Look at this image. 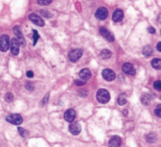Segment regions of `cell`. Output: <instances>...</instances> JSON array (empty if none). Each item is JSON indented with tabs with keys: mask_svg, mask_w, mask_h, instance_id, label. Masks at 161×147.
I'll use <instances>...</instances> for the list:
<instances>
[{
	"mask_svg": "<svg viewBox=\"0 0 161 147\" xmlns=\"http://www.w3.org/2000/svg\"><path fill=\"white\" fill-rule=\"evenodd\" d=\"M26 88H27V89H28V90H30V91H32L33 90V89H34V86H33V85H32V84H29V83H28V84H26Z\"/></svg>",
	"mask_w": 161,
	"mask_h": 147,
	"instance_id": "1f68e13d",
	"label": "cell"
},
{
	"mask_svg": "<svg viewBox=\"0 0 161 147\" xmlns=\"http://www.w3.org/2000/svg\"><path fill=\"white\" fill-rule=\"evenodd\" d=\"M121 144V139L119 136L115 135L111 138L109 142H108V146L109 147H120Z\"/></svg>",
	"mask_w": 161,
	"mask_h": 147,
	"instance_id": "5bb4252c",
	"label": "cell"
},
{
	"mask_svg": "<svg viewBox=\"0 0 161 147\" xmlns=\"http://www.w3.org/2000/svg\"><path fill=\"white\" fill-rule=\"evenodd\" d=\"M141 100H142V103L145 105V106H148L149 103H150V100H149V97L147 96V95H143L141 98Z\"/></svg>",
	"mask_w": 161,
	"mask_h": 147,
	"instance_id": "44dd1931",
	"label": "cell"
},
{
	"mask_svg": "<svg viewBox=\"0 0 161 147\" xmlns=\"http://www.w3.org/2000/svg\"><path fill=\"white\" fill-rule=\"evenodd\" d=\"M90 76H91V73L88 69H82V71L79 72V77L83 81H86L87 79L90 78Z\"/></svg>",
	"mask_w": 161,
	"mask_h": 147,
	"instance_id": "2e32d148",
	"label": "cell"
},
{
	"mask_svg": "<svg viewBox=\"0 0 161 147\" xmlns=\"http://www.w3.org/2000/svg\"><path fill=\"white\" fill-rule=\"evenodd\" d=\"M40 13H41V15L43 16L47 17V18H51V16H52V14H51V13L48 12L47 10H41V11H40Z\"/></svg>",
	"mask_w": 161,
	"mask_h": 147,
	"instance_id": "484cf974",
	"label": "cell"
},
{
	"mask_svg": "<svg viewBox=\"0 0 161 147\" xmlns=\"http://www.w3.org/2000/svg\"><path fill=\"white\" fill-rule=\"evenodd\" d=\"M6 119H7V121L10 122V124H13L14 125H21L23 121V119L21 117V115L17 114V113H13V114L8 115Z\"/></svg>",
	"mask_w": 161,
	"mask_h": 147,
	"instance_id": "3957f363",
	"label": "cell"
},
{
	"mask_svg": "<svg viewBox=\"0 0 161 147\" xmlns=\"http://www.w3.org/2000/svg\"><path fill=\"white\" fill-rule=\"evenodd\" d=\"M39 38V35L37 31L33 30V40H34L33 45H35V44L37 43V41H38Z\"/></svg>",
	"mask_w": 161,
	"mask_h": 147,
	"instance_id": "d4e9b609",
	"label": "cell"
},
{
	"mask_svg": "<svg viewBox=\"0 0 161 147\" xmlns=\"http://www.w3.org/2000/svg\"><path fill=\"white\" fill-rule=\"evenodd\" d=\"M102 76L104 78V80L108 81H113L116 78V74L113 71H112L110 69H104L102 71Z\"/></svg>",
	"mask_w": 161,
	"mask_h": 147,
	"instance_id": "52a82bcc",
	"label": "cell"
},
{
	"mask_svg": "<svg viewBox=\"0 0 161 147\" xmlns=\"http://www.w3.org/2000/svg\"><path fill=\"white\" fill-rule=\"evenodd\" d=\"M76 111L73 109H69L66 110V112L65 113V120L68 122H73V121L76 118Z\"/></svg>",
	"mask_w": 161,
	"mask_h": 147,
	"instance_id": "7c38bea8",
	"label": "cell"
},
{
	"mask_svg": "<svg viewBox=\"0 0 161 147\" xmlns=\"http://www.w3.org/2000/svg\"><path fill=\"white\" fill-rule=\"evenodd\" d=\"M19 49H20V44L18 41L17 40L16 38H12L11 42H10V50L11 53L14 56H17L19 53Z\"/></svg>",
	"mask_w": 161,
	"mask_h": 147,
	"instance_id": "9c48e42d",
	"label": "cell"
},
{
	"mask_svg": "<svg viewBox=\"0 0 161 147\" xmlns=\"http://www.w3.org/2000/svg\"><path fill=\"white\" fill-rule=\"evenodd\" d=\"M13 100V95L11 92H7L5 96V100L8 102V103H10L12 102Z\"/></svg>",
	"mask_w": 161,
	"mask_h": 147,
	"instance_id": "cb8c5ba5",
	"label": "cell"
},
{
	"mask_svg": "<svg viewBox=\"0 0 161 147\" xmlns=\"http://www.w3.org/2000/svg\"><path fill=\"white\" fill-rule=\"evenodd\" d=\"M75 84H76L77 86H82V85H83V84H86V81L76 79V81H75Z\"/></svg>",
	"mask_w": 161,
	"mask_h": 147,
	"instance_id": "4dcf8cb0",
	"label": "cell"
},
{
	"mask_svg": "<svg viewBox=\"0 0 161 147\" xmlns=\"http://www.w3.org/2000/svg\"><path fill=\"white\" fill-rule=\"evenodd\" d=\"M13 33L17 36V40L18 41L19 44H21L22 46H25V40L24 38L22 32L19 26H15L13 28Z\"/></svg>",
	"mask_w": 161,
	"mask_h": 147,
	"instance_id": "5b68a950",
	"label": "cell"
},
{
	"mask_svg": "<svg viewBox=\"0 0 161 147\" xmlns=\"http://www.w3.org/2000/svg\"><path fill=\"white\" fill-rule=\"evenodd\" d=\"M29 19L34 23V24H35L36 25H38L39 27L44 26L45 24L44 20H43L39 16L37 15V14H35V13H31V14L29 16Z\"/></svg>",
	"mask_w": 161,
	"mask_h": 147,
	"instance_id": "ba28073f",
	"label": "cell"
},
{
	"mask_svg": "<svg viewBox=\"0 0 161 147\" xmlns=\"http://www.w3.org/2000/svg\"><path fill=\"white\" fill-rule=\"evenodd\" d=\"M152 66L156 70H160L161 68V59L156 58L152 60Z\"/></svg>",
	"mask_w": 161,
	"mask_h": 147,
	"instance_id": "e0dca14e",
	"label": "cell"
},
{
	"mask_svg": "<svg viewBox=\"0 0 161 147\" xmlns=\"http://www.w3.org/2000/svg\"><path fill=\"white\" fill-rule=\"evenodd\" d=\"M122 70H123V71L126 74H130V75H134L136 73V71L134 67V66L131 64V63H124L122 67Z\"/></svg>",
	"mask_w": 161,
	"mask_h": 147,
	"instance_id": "30bf717a",
	"label": "cell"
},
{
	"mask_svg": "<svg viewBox=\"0 0 161 147\" xmlns=\"http://www.w3.org/2000/svg\"><path fill=\"white\" fill-rule=\"evenodd\" d=\"M82 50L80 49H73L69 53V59L72 61V62H76L78 59L82 56Z\"/></svg>",
	"mask_w": 161,
	"mask_h": 147,
	"instance_id": "277c9868",
	"label": "cell"
},
{
	"mask_svg": "<svg viewBox=\"0 0 161 147\" xmlns=\"http://www.w3.org/2000/svg\"><path fill=\"white\" fill-rule=\"evenodd\" d=\"M153 85H154V88H156V89H157V90H160L161 89V82L160 80H158V81H155L154 84H153Z\"/></svg>",
	"mask_w": 161,
	"mask_h": 147,
	"instance_id": "83f0119b",
	"label": "cell"
},
{
	"mask_svg": "<svg viewBox=\"0 0 161 147\" xmlns=\"http://www.w3.org/2000/svg\"><path fill=\"white\" fill-rule=\"evenodd\" d=\"M146 141L149 142V143H154L156 141V134L153 133H150L146 136Z\"/></svg>",
	"mask_w": 161,
	"mask_h": 147,
	"instance_id": "ffe728a7",
	"label": "cell"
},
{
	"mask_svg": "<svg viewBox=\"0 0 161 147\" xmlns=\"http://www.w3.org/2000/svg\"><path fill=\"white\" fill-rule=\"evenodd\" d=\"M97 100L99 103H107L110 100L109 92L105 89H99L97 92Z\"/></svg>",
	"mask_w": 161,
	"mask_h": 147,
	"instance_id": "6da1fadb",
	"label": "cell"
},
{
	"mask_svg": "<svg viewBox=\"0 0 161 147\" xmlns=\"http://www.w3.org/2000/svg\"><path fill=\"white\" fill-rule=\"evenodd\" d=\"M154 113H155V114L157 116V117H161L160 105H159V106H157V108H156V109H155Z\"/></svg>",
	"mask_w": 161,
	"mask_h": 147,
	"instance_id": "f546056e",
	"label": "cell"
},
{
	"mask_svg": "<svg viewBox=\"0 0 161 147\" xmlns=\"http://www.w3.org/2000/svg\"><path fill=\"white\" fill-rule=\"evenodd\" d=\"M10 48V38L7 34H3L0 38V50L7 52Z\"/></svg>",
	"mask_w": 161,
	"mask_h": 147,
	"instance_id": "7a4b0ae2",
	"label": "cell"
},
{
	"mask_svg": "<svg viewBox=\"0 0 161 147\" xmlns=\"http://www.w3.org/2000/svg\"><path fill=\"white\" fill-rule=\"evenodd\" d=\"M123 19V13L120 9H117L112 14V20L115 22H120Z\"/></svg>",
	"mask_w": 161,
	"mask_h": 147,
	"instance_id": "9a60e30c",
	"label": "cell"
},
{
	"mask_svg": "<svg viewBox=\"0 0 161 147\" xmlns=\"http://www.w3.org/2000/svg\"><path fill=\"white\" fill-rule=\"evenodd\" d=\"M157 50L159 52H161V42H158L157 44Z\"/></svg>",
	"mask_w": 161,
	"mask_h": 147,
	"instance_id": "e575fe53",
	"label": "cell"
},
{
	"mask_svg": "<svg viewBox=\"0 0 161 147\" xmlns=\"http://www.w3.org/2000/svg\"><path fill=\"white\" fill-rule=\"evenodd\" d=\"M33 76H34V74H33V72L32 71H29L27 72V77H28V78H32Z\"/></svg>",
	"mask_w": 161,
	"mask_h": 147,
	"instance_id": "836d02e7",
	"label": "cell"
},
{
	"mask_svg": "<svg viewBox=\"0 0 161 147\" xmlns=\"http://www.w3.org/2000/svg\"><path fill=\"white\" fill-rule=\"evenodd\" d=\"M153 52V49L150 45H146V46L144 47V49H142V53L146 56H151L152 53Z\"/></svg>",
	"mask_w": 161,
	"mask_h": 147,
	"instance_id": "ac0fdd59",
	"label": "cell"
},
{
	"mask_svg": "<svg viewBox=\"0 0 161 147\" xmlns=\"http://www.w3.org/2000/svg\"><path fill=\"white\" fill-rule=\"evenodd\" d=\"M48 99H49V94H47V95H46V96H45L44 98L42 100L41 103H40L41 106H44V105H46V104L47 103Z\"/></svg>",
	"mask_w": 161,
	"mask_h": 147,
	"instance_id": "f1b7e54d",
	"label": "cell"
},
{
	"mask_svg": "<svg viewBox=\"0 0 161 147\" xmlns=\"http://www.w3.org/2000/svg\"><path fill=\"white\" fill-rule=\"evenodd\" d=\"M69 131L74 135H77L81 132V126L77 122H73L69 125Z\"/></svg>",
	"mask_w": 161,
	"mask_h": 147,
	"instance_id": "4fadbf2b",
	"label": "cell"
},
{
	"mask_svg": "<svg viewBox=\"0 0 161 147\" xmlns=\"http://www.w3.org/2000/svg\"><path fill=\"white\" fill-rule=\"evenodd\" d=\"M126 103V96H125L124 95H120V96H119V99H118V103H119V105H120V106H123Z\"/></svg>",
	"mask_w": 161,
	"mask_h": 147,
	"instance_id": "7402d4cb",
	"label": "cell"
},
{
	"mask_svg": "<svg viewBox=\"0 0 161 147\" xmlns=\"http://www.w3.org/2000/svg\"><path fill=\"white\" fill-rule=\"evenodd\" d=\"M148 31L149 33H151V34H154L155 32H156V30H155V28H153L152 27H150V28H148Z\"/></svg>",
	"mask_w": 161,
	"mask_h": 147,
	"instance_id": "d6a6232c",
	"label": "cell"
},
{
	"mask_svg": "<svg viewBox=\"0 0 161 147\" xmlns=\"http://www.w3.org/2000/svg\"><path fill=\"white\" fill-rule=\"evenodd\" d=\"M100 33H101V35H102L105 39H107L108 42H113L114 39H115L112 33H111L110 31H108V30H107V29L105 28H104V27H101V28H100Z\"/></svg>",
	"mask_w": 161,
	"mask_h": 147,
	"instance_id": "8fae6325",
	"label": "cell"
},
{
	"mask_svg": "<svg viewBox=\"0 0 161 147\" xmlns=\"http://www.w3.org/2000/svg\"><path fill=\"white\" fill-rule=\"evenodd\" d=\"M101 56L103 59H109L111 56H112V53H111L110 50L104 49L101 51Z\"/></svg>",
	"mask_w": 161,
	"mask_h": 147,
	"instance_id": "d6986e66",
	"label": "cell"
},
{
	"mask_svg": "<svg viewBox=\"0 0 161 147\" xmlns=\"http://www.w3.org/2000/svg\"><path fill=\"white\" fill-rule=\"evenodd\" d=\"M53 0H37V3L41 6H47L52 3Z\"/></svg>",
	"mask_w": 161,
	"mask_h": 147,
	"instance_id": "603a6c76",
	"label": "cell"
},
{
	"mask_svg": "<svg viewBox=\"0 0 161 147\" xmlns=\"http://www.w3.org/2000/svg\"><path fill=\"white\" fill-rule=\"evenodd\" d=\"M18 131H19L20 134L22 136V137H26L27 135H28V131H26L25 129H24L22 128H18Z\"/></svg>",
	"mask_w": 161,
	"mask_h": 147,
	"instance_id": "4316f807",
	"label": "cell"
},
{
	"mask_svg": "<svg viewBox=\"0 0 161 147\" xmlns=\"http://www.w3.org/2000/svg\"><path fill=\"white\" fill-rule=\"evenodd\" d=\"M108 15V9L105 7H100L97 9V11L95 13V16L96 18L98 20H105L107 18Z\"/></svg>",
	"mask_w": 161,
	"mask_h": 147,
	"instance_id": "8992f818",
	"label": "cell"
}]
</instances>
